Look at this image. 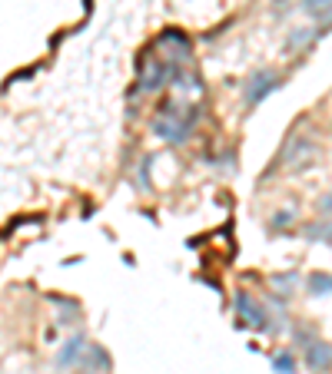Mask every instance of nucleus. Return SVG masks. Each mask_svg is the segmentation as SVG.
<instances>
[{
    "instance_id": "nucleus-9",
    "label": "nucleus",
    "mask_w": 332,
    "mask_h": 374,
    "mask_svg": "<svg viewBox=\"0 0 332 374\" xmlns=\"http://www.w3.org/2000/svg\"><path fill=\"white\" fill-rule=\"evenodd\" d=\"M299 7H303V13H306V17H312V20H319V24H322L319 27V37L332 27V0H303Z\"/></svg>"
},
{
    "instance_id": "nucleus-6",
    "label": "nucleus",
    "mask_w": 332,
    "mask_h": 374,
    "mask_svg": "<svg viewBox=\"0 0 332 374\" xmlns=\"http://www.w3.org/2000/svg\"><path fill=\"white\" fill-rule=\"evenodd\" d=\"M110 368H113V358H110L106 348H100V345H87V348H83V358H80V364H77L80 374H110Z\"/></svg>"
},
{
    "instance_id": "nucleus-1",
    "label": "nucleus",
    "mask_w": 332,
    "mask_h": 374,
    "mask_svg": "<svg viewBox=\"0 0 332 374\" xmlns=\"http://www.w3.org/2000/svg\"><path fill=\"white\" fill-rule=\"evenodd\" d=\"M196 116H200V106H183V103H163L160 113L153 116V133L166 143H186L196 126Z\"/></svg>"
},
{
    "instance_id": "nucleus-11",
    "label": "nucleus",
    "mask_w": 332,
    "mask_h": 374,
    "mask_svg": "<svg viewBox=\"0 0 332 374\" xmlns=\"http://www.w3.org/2000/svg\"><path fill=\"white\" fill-rule=\"evenodd\" d=\"M306 292L312 295V299H326V295H332V275L312 272V275L306 278Z\"/></svg>"
},
{
    "instance_id": "nucleus-19",
    "label": "nucleus",
    "mask_w": 332,
    "mask_h": 374,
    "mask_svg": "<svg viewBox=\"0 0 332 374\" xmlns=\"http://www.w3.org/2000/svg\"><path fill=\"white\" fill-rule=\"evenodd\" d=\"M319 213H322V215H329V213H332V192H326V196L319 199Z\"/></svg>"
},
{
    "instance_id": "nucleus-15",
    "label": "nucleus",
    "mask_w": 332,
    "mask_h": 374,
    "mask_svg": "<svg viewBox=\"0 0 332 374\" xmlns=\"http://www.w3.org/2000/svg\"><path fill=\"white\" fill-rule=\"evenodd\" d=\"M296 278H299V275H296V272H282V275H272V282H276V285L282 288V292H279L282 299H289V288L296 285Z\"/></svg>"
},
{
    "instance_id": "nucleus-10",
    "label": "nucleus",
    "mask_w": 332,
    "mask_h": 374,
    "mask_svg": "<svg viewBox=\"0 0 332 374\" xmlns=\"http://www.w3.org/2000/svg\"><path fill=\"white\" fill-rule=\"evenodd\" d=\"M306 242H319V245H332V215H322L316 222H309L303 229Z\"/></svg>"
},
{
    "instance_id": "nucleus-8",
    "label": "nucleus",
    "mask_w": 332,
    "mask_h": 374,
    "mask_svg": "<svg viewBox=\"0 0 332 374\" xmlns=\"http://www.w3.org/2000/svg\"><path fill=\"white\" fill-rule=\"evenodd\" d=\"M306 368L316 374H326L332 368V345L326 341H312L306 348Z\"/></svg>"
},
{
    "instance_id": "nucleus-18",
    "label": "nucleus",
    "mask_w": 332,
    "mask_h": 374,
    "mask_svg": "<svg viewBox=\"0 0 332 374\" xmlns=\"http://www.w3.org/2000/svg\"><path fill=\"white\" fill-rule=\"evenodd\" d=\"M150 166H153V156H146V159L140 162V186L150 189Z\"/></svg>"
},
{
    "instance_id": "nucleus-12",
    "label": "nucleus",
    "mask_w": 332,
    "mask_h": 374,
    "mask_svg": "<svg viewBox=\"0 0 332 374\" xmlns=\"http://www.w3.org/2000/svg\"><path fill=\"white\" fill-rule=\"evenodd\" d=\"M316 37H319V30H312V27H296L293 34L286 37V47H289V50H303V47H309Z\"/></svg>"
},
{
    "instance_id": "nucleus-5",
    "label": "nucleus",
    "mask_w": 332,
    "mask_h": 374,
    "mask_svg": "<svg viewBox=\"0 0 332 374\" xmlns=\"http://www.w3.org/2000/svg\"><path fill=\"white\" fill-rule=\"evenodd\" d=\"M166 87V63L153 53H146V60L140 63V89L143 93H160Z\"/></svg>"
},
{
    "instance_id": "nucleus-14",
    "label": "nucleus",
    "mask_w": 332,
    "mask_h": 374,
    "mask_svg": "<svg viewBox=\"0 0 332 374\" xmlns=\"http://www.w3.org/2000/svg\"><path fill=\"white\" fill-rule=\"evenodd\" d=\"M272 368L279 374H296V358H293V351H279L276 354V361H272Z\"/></svg>"
},
{
    "instance_id": "nucleus-3",
    "label": "nucleus",
    "mask_w": 332,
    "mask_h": 374,
    "mask_svg": "<svg viewBox=\"0 0 332 374\" xmlns=\"http://www.w3.org/2000/svg\"><path fill=\"white\" fill-rule=\"evenodd\" d=\"M236 312H240L243 324H249V328H256V331H269L272 315H269L266 305H263V301H256L249 292H236Z\"/></svg>"
},
{
    "instance_id": "nucleus-16",
    "label": "nucleus",
    "mask_w": 332,
    "mask_h": 374,
    "mask_svg": "<svg viewBox=\"0 0 332 374\" xmlns=\"http://www.w3.org/2000/svg\"><path fill=\"white\" fill-rule=\"evenodd\" d=\"M293 219H296L293 209H282V213L272 215V229H286V225H293Z\"/></svg>"
},
{
    "instance_id": "nucleus-2",
    "label": "nucleus",
    "mask_w": 332,
    "mask_h": 374,
    "mask_svg": "<svg viewBox=\"0 0 332 374\" xmlns=\"http://www.w3.org/2000/svg\"><path fill=\"white\" fill-rule=\"evenodd\" d=\"M282 87V76L276 73V70H256L249 80H246V89H243V103L253 110V106H259V103L266 100L269 93H276V89Z\"/></svg>"
},
{
    "instance_id": "nucleus-17",
    "label": "nucleus",
    "mask_w": 332,
    "mask_h": 374,
    "mask_svg": "<svg viewBox=\"0 0 332 374\" xmlns=\"http://www.w3.org/2000/svg\"><path fill=\"white\" fill-rule=\"evenodd\" d=\"M312 341H319V338H316V331H306V328H296V345H299V348H303V345H312Z\"/></svg>"
},
{
    "instance_id": "nucleus-7",
    "label": "nucleus",
    "mask_w": 332,
    "mask_h": 374,
    "mask_svg": "<svg viewBox=\"0 0 332 374\" xmlns=\"http://www.w3.org/2000/svg\"><path fill=\"white\" fill-rule=\"evenodd\" d=\"M83 348H87V338L83 335H74L70 341H64L60 351H57V371H74L80 364V358H83Z\"/></svg>"
},
{
    "instance_id": "nucleus-4",
    "label": "nucleus",
    "mask_w": 332,
    "mask_h": 374,
    "mask_svg": "<svg viewBox=\"0 0 332 374\" xmlns=\"http://www.w3.org/2000/svg\"><path fill=\"white\" fill-rule=\"evenodd\" d=\"M312 139L303 136V133H293V136L286 139V146H282L279 152V162L282 166H289V169H303V166H309L306 159H312Z\"/></svg>"
},
{
    "instance_id": "nucleus-13",
    "label": "nucleus",
    "mask_w": 332,
    "mask_h": 374,
    "mask_svg": "<svg viewBox=\"0 0 332 374\" xmlns=\"http://www.w3.org/2000/svg\"><path fill=\"white\" fill-rule=\"evenodd\" d=\"M60 308H64V315H60V324H80V305L77 301H60V299H53Z\"/></svg>"
}]
</instances>
